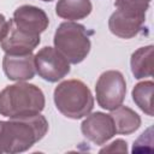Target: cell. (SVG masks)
Segmentation results:
<instances>
[{"mask_svg":"<svg viewBox=\"0 0 154 154\" xmlns=\"http://www.w3.org/2000/svg\"><path fill=\"white\" fill-rule=\"evenodd\" d=\"M95 93L100 107L108 111L119 107L126 94V82L122 72L109 70L101 73L95 85Z\"/></svg>","mask_w":154,"mask_h":154,"instance_id":"cell-5","label":"cell"},{"mask_svg":"<svg viewBox=\"0 0 154 154\" xmlns=\"http://www.w3.org/2000/svg\"><path fill=\"white\" fill-rule=\"evenodd\" d=\"M150 0H116L114 6L117 10H120L123 12L146 17V12L149 7Z\"/></svg>","mask_w":154,"mask_h":154,"instance_id":"cell-16","label":"cell"},{"mask_svg":"<svg viewBox=\"0 0 154 154\" xmlns=\"http://www.w3.org/2000/svg\"><path fill=\"white\" fill-rule=\"evenodd\" d=\"M131 72L135 78L141 79L153 76V46L141 47L135 51L130 59Z\"/></svg>","mask_w":154,"mask_h":154,"instance_id":"cell-14","label":"cell"},{"mask_svg":"<svg viewBox=\"0 0 154 154\" xmlns=\"http://www.w3.org/2000/svg\"><path fill=\"white\" fill-rule=\"evenodd\" d=\"M153 89L152 81H143L137 83L132 89V100L148 116H153Z\"/></svg>","mask_w":154,"mask_h":154,"instance_id":"cell-15","label":"cell"},{"mask_svg":"<svg viewBox=\"0 0 154 154\" xmlns=\"http://www.w3.org/2000/svg\"><path fill=\"white\" fill-rule=\"evenodd\" d=\"M45 95L35 84L18 82L0 91V114L7 118L31 117L45 108Z\"/></svg>","mask_w":154,"mask_h":154,"instance_id":"cell-2","label":"cell"},{"mask_svg":"<svg viewBox=\"0 0 154 154\" xmlns=\"http://www.w3.org/2000/svg\"><path fill=\"white\" fill-rule=\"evenodd\" d=\"M54 103L63 116L71 119H81L91 112L94 97L84 82L67 79L59 83L54 89Z\"/></svg>","mask_w":154,"mask_h":154,"instance_id":"cell-3","label":"cell"},{"mask_svg":"<svg viewBox=\"0 0 154 154\" xmlns=\"http://www.w3.org/2000/svg\"><path fill=\"white\" fill-rule=\"evenodd\" d=\"M12 22L18 29L32 35H40L49 24L46 12L40 7L31 5H23L16 8Z\"/></svg>","mask_w":154,"mask_h":154,"instance_id":"cell-9","label":"cell"},{"mask_svg":"<svg viewBox=\"0 0 154 154\" xmlns=\"http://www.w3.org/2000/svg\"><path fill=\"white\" fill-rule=\"evenodd\" d=\"M2 69L8 79L24 82L34 78L36 73L35 60L31 53L29 54H5L2 59Z\"/></svg>","mask_w":154,"mask_h":154,"instance_id":"cell-10","label":"cell"},{"mask_svg":"<svg viewBox=\"0 0 154 154\" xmlns=\"http://www.w3.org/2000/svg\"><path fill=\"white\" fill-rule=\"evenodd\" d=\"M128 150V147H126V142L123 141V140H116L113 141L111 144H108L107 147L102 148L100 150V153H113V152H120V153H125Z\"/></svg>","mask_w":154,"mask_h":154,"instance_id":"cell-17","label":"cell"},{"mask_svg":"<svg viewBox=\"0 0 154 154\" xmlns=\"http://www.w3.org/2000/svg\"><path fill=\"white\" fill-rule=\"evenodd\" d=\"M48 131V122L42 114L0 120V154L22 153L42 140Z\"/></svg>","mask_w":154,"mask_h":154,"instance_id":"cell-1","label":"cell"},{"mask_svg":"<svg viewBox=\"0 0 154 154\" xmlns=\"http://www.w3.org/2000/svg\"><path fill=\"white\" fill-rule=\"evenodd\" d=\"M40 35H32L18 29L12 19L8 20V28L0 41L1 49L7 54H29L38 46Z\"/></svg>","mask_w":154,"mask_h":154,"instance_id":"cell-8","label":"cell"},{"mask_svg":"<svg viewBox=\"0 0 154 154\" xmlns=\"http://www.w3.org/2000/svg\"><path fill=\"white\" fill-rule=\"evenodd\" d=\"M144 20L146 17L134 16L120 10H116L108 19V28L109 31L118 37L131 38L140 32Z\"/></svg>","mask_w":154,"mask_h":154,"instance_id":"cell-11","label":"cell"},{"mask_svg":"<svg viewBox=\"0 0 154 154\" xmlns=\"http://www.w3.org/2000/svg\"><path fill=\"white\" fill-rule=\"evenodd\" d=\"M112 117L116 134L120 135H130L135 132L141 125V117L130 107L119 106L112 109L109 114Z\"/></svg>","mask_w":154,"mask_h":154,"instance_id":"cell-12","label":"cell"},{"mask_svg":"<svg viewBox=\"0 0 154 154\" xmlns=\"http://www.w3.org/2000/svg\"><path fill=\"white\" fill-rule=\"evenodd\" d=\"M35 69L41 78L58 82L70 72V63L53 47H43L35 55Z\"/></svg>","mask_w":154,"mask_h":154,"instance_id":"cell-6","label":"cell"},{"mask_svg":"<svg viewBox=\"0 0 154 154\" xmlns=\"http://www.w3.org/2000/svg\"><path fill=\"white\" fill-rule=\"evenodd\" d=\"M42 1H53V0H42Z\"/></svg>","mask_w":154,"mask_h":154,"instance_id":"cell-19","label":"cell"},{"mask_svg":"<svg viewBox=\"0 0 154 154\" xmlns=\"http://www.w3.org/2000/svg\"><path fill=\"white\" fill-rule=\"evenodd\" d=\"M93 10L90 0H58L55 13L64 19L78 20L88 17Z\"/></svg>","mask_w":154,"mask_h":154,"instance_id":"cell-13","label":"cell"},{"mask_svg":"<svg viewBox=\"0 0 154 154\" xmlns=\"http://www.w3.org/2000/svg\"><path fill=\"white\" fill-rule=\"evenodd\" d=\"M7 28H8V20L5 18L4 14L0 13V41L5 36V34L7 31Z\"/></svg>","mask_w":154,"mask_h":154,"instance_id":"cell-18","label":"cell"},{"mask_svg":"<svg viewBox=\"0 0 154 154\" xmlns=\"http://www.w3.org/2000/svg\"><path fill=\"white\" fill-rule=\"evenodd\" d=\"M54 46L70 64H79L89 54L91 45L84 25L64 22L55 30Z\"/></svg>","mask_w":154,"mask_h":154,"instance_id":"cell-4","label":"cell"},{"mask_svg":"<svg viewBox=\"0 0 154 154\" xmlns=\"http://www.w3.org/2000/svg\"><path fill=\"white\" fill-rule=\"evenodd\" d=\"M81 130L87 140L97 146L106 143L116 135L112 117L102 112L88 114L81 125Z\"/></svg>","mask_w":154,"mask_h":154,"instance_id":"cell-7","label":"cell"}]
</instances>
